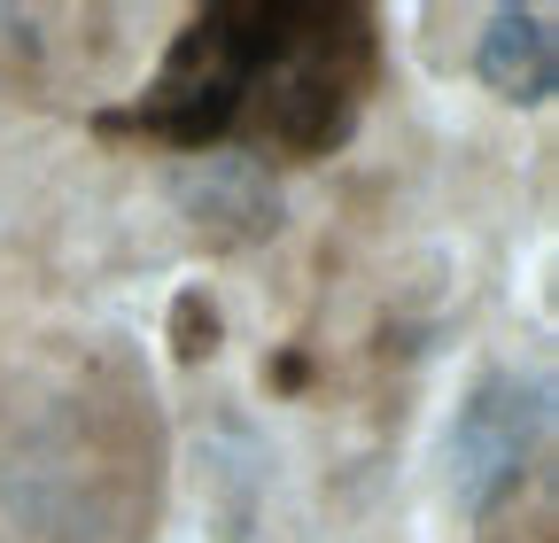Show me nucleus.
I'll use <instances>...</instances> for the list:
<instances>
[{"instance_id": "2", "label": "nucleus", "mask_w": 559, "mask_h": 543, "mask_svg": "<svg viewBox=\"0 0 559 543\" xmlns=\"http://www.w3.org/2000/svg\"><path fill=\"white\" fill-rule=\"evenodd\" d=\"M272 9L280 0H218V9H202L171 39V55L156 62V79L140 86L132 124L171 141V148L234 141L241 109H249V86H257V62L272 47Z\"/></svg>"}, {"instance_id": "5", "label": "nucleus", "mask_w": 559, "mask_h": 543, "mask_svg": "<svg viewBox=\"0 0 559 543\" xmlns=\"http://www.w3.org/2000/svg\"><path fill=\"white\" fill-rule=\"evenodd\" d=\"M202 350H218V311L202 295H179V358H202Z\"/></svg>"}, {"instance_id": "1", "label": "nucleus", "mask_w": 559, "mask_h": 543, "mask_svg": "<svg viewBox=\"0 0 559 543\" xmlns=\"http://www.w3.org/2000/svg\"><path fill=\"white\" fill-rule=\"evenodd\" d=\"M366 86H373V16L326 9V0H280L272 47L257 62L234 141H257L280 156H326L349 141Z\"/></svg>"}, {"instance_id": "4", "label": "nucleus", "mask_w": 559, "mask_h": 543, "mask_svg": "<svg viewBox=\"0 0 559 543\" xmlns=\"http://www.w3.org/2000/svg\"><path fill=\"white\" fill-rule=\"evenodd\" d=\"M474 71L489 94H506L521 109L551 101L559 86V47H551V9H498L481 32V55H474Z\"/></svg>"}, {"instance_id": "3", "label": "nucleus", "mask_w": 559, "mask_h": 543, "mask_svg": "<svg viewBox=\"0 0 559 543\" xmlns=\"http://www.w3.org/2000/svg\"><path fill=\"white\" fill-rule=\"evenodd\" d=\"M544 381H521V373H489L443 435V482H451V505L459 512H489L536 458L544 443Z\"/></svg>"}]
</instances>
